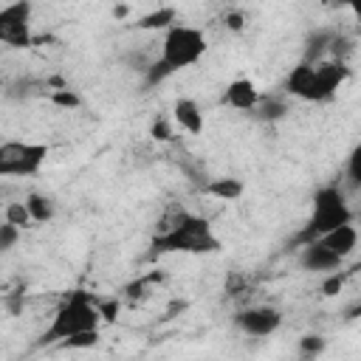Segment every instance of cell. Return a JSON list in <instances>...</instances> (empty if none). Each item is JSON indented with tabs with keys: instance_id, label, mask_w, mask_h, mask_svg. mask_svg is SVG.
I'll use <instances>...</instances> for the list:
<instances>
[{
	"instance_id": "cell-24",
	"label": "cell",
	"mask_w": 361,
	"mask_h": 361,
	"mask_svg": "<svg viewBox=\"0 0 361 361\" xmlns=\"http://www.w3.org/2000/svg\"><path fill=\"white\" fill-rule=\"evenodd\" d=\"M20 237H23V228L8 223V220H3V226H0V251H11Z\"/></svg>"
},
{
	"instance_id": "cell-26",
	"label": "cell",
	"mask_w": 361,
	"mask_h": 361,
	"mask_svg": "<svg viewBox=\"0 0 361 361\" xmlns=\"http://www.w3.org/2000/svg\"><path fill=\"white\" fill-rule=\"evenodd\" d=\"M99 310H102V316H104V322H116L118 319V302H104V299H99Z\"/></svg>"
},
{
	"instance_id": "cell-6",
	"label": "cell",
	"mask_w": 361,
	"mask_h": 361,
	"mask_svg": "<svg viewBox=\"0 0 361 361\" xmlns=\"http://www.w3.org/2000/svg\"><path fill=\"white\" fill-rule=\"evenodd\" d=\"M48 144L42 141H3L0 144V175L3 178H34L48 161Z\"/></svg>"
},
{
	"instance_id": "cell-5",
	"label": "cell",
	"mask_w": 361,
	"mask_h": 361,
	"mask_svg": "<svg viewBox=\"0 0 361 361\" xmlns=\"http://www.w3.org/2000/svg\"><path fill=\"white\" fill-rule=\"evenodd\" d=\"M353 217H355V214H353V209H350L344 192H341L336 183H327V186L316 189V195H313V209H310V217H307V223H305L299 240H302V243L316 240V237L327 234L330 228H336V226H341V223H353Z\"/></svg>"
},
{
	"instance_id": "cell-29",
	"label": "cell",
	"mask_w": 361,
	"mask_h": 361,
	"mask_svg": "<svg viewBox=\"0 0 361 361\" xmlns=\"http://www.w3.org/2000/svg\"><path fill=\"white\" fill-rule=\"evenodd\" d=\"M355 220H358V226H361V209H358V214H355Z\"/></svg>"
},
{
	"instance_id": "cell-28",
	"label": "cell",
	"mask_w": 361,
	"mask_h": 361,
	"mask_svg": "<svg viewBox=\"0 0 361 361\" xmlns=\"http://www.w3.org/2000/svg\"><path fill=\"white\" fill-rule=\"evenodd\" d=\"M330 6H338V8H347L353 11L355 17H361V0H327Z\"/></svg>"
},
{
	"instance_id": "cell-16",
	"label": "cell",
	"mask_w": 361,
	"mask_h": 361,
	"mask_svg": "<svg viewBox=\"0 0 361 361\" xmlns=\"http://www.w3.org/2000/svg\"><path fill=\"white\" fill-rule=\"evenodd\" d=\"M251 116L259 118V121H265V124H274V121H279V118L288 116V102L282 96H262Z\"/></svg>"
},
{
	"instance_id": "cell-27",
	"label": "cell",
	"mask_w": 361,
	"mask_h": 361,
	"mask_svg": "<svg viewBox=\"0 0 361 361\" xmlns=\"http://www.w3.org/2000/svg\"><path fill=\"white\" fill-rule=\"evenodd\" d=\"M243 25H245L243 11H228V14H226V28H228V31H243Z\"/></svg>"
},
{
	"instance_id": "cell-17",
	"label": "cell",
	"mask_w": 361,
	"mask_h": 361,
	"mask_svg": "<svg viewBox=\"0 0 361 361\" xmlns=\"http://www.w3.org/2000/svg\"><path fill=\"white\" fill-rule=\"evenodd\" d=\"M23 200H25V206H28L34 223H51V220H54L56 203H54L48 195H42V192H28Z\"/></svg>"
},
{
	"instance_id": "cell-3",
	"label": "cell",
	"mask_w": 361,
	"mask_h": 361,
	"mask_svg": "<svg viewBox=\"0 0 361 361\" xmlns=\"http://www.w3.org/2000/svg\"><path fill=\"white\" fill-rule=\"evenodd\" d=\"M102 310H99V299H93L87 290H71L62 296L59 307L51 316V324L45 327V333L39 336V347L48 344H62L76 333L85 330H102Z\"/></svg>"
},
{
	"instance_id": "cell-22",
	"label": "cell",
	"mask_w": 361,
	"mask_h": 361,
	"mask_svg": "<svg viewBox=\"0 0 361 361\" xmlns=\"http://www.w3.org/2000/svg\"><path fill=\"white\" fill-rule=\"evenodd\" d=\"M344 172H347L350 183L361 186V141H358V144L350 149V155H347V164H344Z\"/></svg>"
},
{
	"instance_id": "cell-10",
	"label": "cell",
	"mask_w": 361,
	"mask_h": 361,
	"mask_svg": "<svg viewBox=\"0 0 361 361\" xmlns=\"http://www.w3.org/2000/svg\"><path fill=\"white\" fill-rule=\"evenodd\" d=\"M262 93L257 90V85L248 79V76H240V79H231L226 87H223V96L220 102L231 110H240V113H254V107L259 104Z\"/></svg>"
},
{
	"instance_id": "cell-19",
	"label": "cell",
	"mask_w": 361,
	"mask_h": 361,
	"mask_svg": "<svg viewBox=\"0 0 361 361\" xmlns=\"http://www.w3.org/2000/svg\"><path fill=\"white\" fill-rule=\"evenodd\" d=\"M299 355H305V358H316V355H322L324 350H327V338L322 336V333H305L302 338H299Z\"/></svg>"
},
{
	"instance_id": "cell-4",
	"label": "cell",
	"mask_w": 361,
	"mask_h": 361,
	"mask_svg": "<svg viewBox=\"0 0 361 361\" xmlns=\"http://www.w3.org/2000/svg\"><path fill=\"white\" fill-rule=\"evenodd\" d=\"M209 51V42H206V34L197 28V25H186V23H175L172 28L164 31V39H161V62L178 73V71H186L192 65H197Z\"/></svg>"
},
{
	"instance_id": "cell-1",
	"label": "cell",
	"mask_w": 361,
	"mask_h": 361,
	"mask_svg": "<svg viewBox=\"0 0 361 361\" xmlns=\"http://www.w3.org/2000/svg\"><path fill=\"white\" fill-rule=\"evenodd\" d=\"M350 79V65L341 59H302L285 76V93L302 102H330L336 90Z\"/></svg>"
},
{
	"instance_id": "cell-14",
	"label": "cell",
	"mask_w": 361,
	"mask_h": 361,
	"mask_svg": "<svg viewBox=\"0 0 361 361\" xmlns=\"http://www.w3.org/2000/svg\"><path fill=\"white\" fill-rule=\"evenodd\" d=\"M203 192L209 195V197H217V200H223V203H231V200H240L243 197V192H245V186H243V180L240 178H212L206 186H203Z\"/></svg>"
},
{
	"instance_id": "cell-12",
	"label": "cell",
	"mask_w": 361,
	"mask_h": 361,
	"mask_svg": "<svg viewBox=\"0 0 361 361\" xmlns=\"http://www.w3.org/2000/svg\"><path fill=\"white\" fill-rule=\"evenodd\" d=\"M327 248H333L338 257H350L353 251H355V245H358V228L353 226V223H341V226H336V228H330L327 234H322L319 237Z\"/></svg>"
},
{
	"instance_id": "cell-11",
	"label": "cell",
	"mask_w": 361,
	"mask_h": 361,
	"mask_svg": "<svg viewBox=\"0 0 361 361\" xmlns=\"http://www.w3.org/2000/svg\"><path fill=\"white\" fill-rule=\"evenodd\" d=\"M172 121H175V127H180L189 135H200L203 133V124H206L203 110H200V104L192 96H178L175 99V104H172Z\"/></svg>"
},
{
	"instance_id": "cell-21",
	"label": "cell",
	"mask_w": 361,
	"mask_h": 361,
	"mask_svg": "<svg viewBox=\"0 0 361 361\" xmlns=\"http://www.w3.org/2000/svg\"><path fill=\"white\" fill-rule=\"evenodd\" d=\"M99 338H102L99 330H85V333H76V336H71L68 341H62V347H65V350H85V347L99 344Z\"/></svg>"
},
{
	"instance_id": "cell-18",
	"label": "cell",
	"mask_w": 361,
	"mask_h": 361,
	"mask_svg": "<svg viewBox=\"0 0 361 361\" xmlns=\"http://www.w3.org/2000/svg\"><path fill=\"white\" fill-rule=\"evenodd\" d=\"M3 220L14 223V226H20V228H28V226L34 223V220H31V212H28V206H25V200L6 203V206H3Z\"/></svg>"
},
{
	"instance_id": "cell-23",
	"label": "cell",
	"mask_w": 361,
	"mask_h": 361,
	"mask_svg": "<svg viewBox=\"0 0 361 361\" xmlns=\"http://www.w3.org/2000/svg\"><path fill=\"white\" fill-rule=\"evenodd\" d=\"M172 118H166V116H158V118H152V124H149V135L155 138V141H172L175 138V130H172Z\"/></svg>"
},
{
	"instance_id": "cell-2",
	"label": "cell",
	"mask_w": 361,
	"mask_h": 361,
	"mask_svg": "<svg viewBox=\"0 0 361 361\" xmlns=\"http://www.w3.org/2000/svg\"><path fill=\"white\" fill-rule=\"evenodd\" d=\"M223 248L212 223L200 214L180 212L152 237L155 254H217Z\"/></svg>"
},
{
	"instance_id": "cell-13",
	"label": "cell",
	"mask_w": 361,
	"mask_h": 361,
	"mask_svg": "<svg viewBox=\"0 0 361 361\" xmlns=\"http://www.w3.org/2000/svg\"><path fill=\"white\" fill-rule=\"evenodd\" d=\"M175 23H178V8L175 6H158L147 14H141L135 20V28H141V31H166Z\"/></svg>"
},
{
	"instance_id": "cell-20",
	"label": "cell",
	"mask_w": 361,
	"mask_h": 361,
	"mask_svg": "<svg viewBox=\"0 0 361 361\" xmlns=\"http://www.w3.org/2000/svg\"><path fill=\"white\" fill-rule=\"evenodd\" d=\"M51 102H54L56 107H68V110L82 107V96H79L76 90H71V87H56V90L51 93Z\"/></svg>"
},
{
	"instance_id": "cell-9",
	"label": "cell",
	"mask_w": 361,
	"mask_h": 361,
	"mask_svg": "<svg viewBox=\"0 0 361 361\" xmlns=\"http://www.w3.org/2000/svg\"><path fill=\"white\" fill-rule=\"evenodd\" d=\"M341 262H344V257H338L333 248H327L319 237L302 243L299 265H302L305 271H310V274H330V271H338Z\"/></svg>"
},
{
	"instance_id": "cell-8",
	"label": "cell",
	"mask_w": 361,
	"mask_h": 361,
	"mask_svg": "<svg viewBox=\"0 0 361 361\" xmlns=\"http://www.w3.org/2000/svg\"><path fill=\"white\" fill-rule=\"evenodd\" d=\"M234 324L245 336L265 338V336H274L282 327V313L271 305H251V307H245L234 316Z\"/></svg>"
},
{
	"instance_id": "cell-7",
	"label": "cell",
	"mask_w": 361,
	"mask_h": 361,
	"mask_svg": "<svg viewBox=\"0 0 361 361\" xmlns=\"http://www.w3.org/2000/svg\"><path fill=\"white\" fill-rule=\"evenodd\" d=\"M31 0H11L0 8V42L8 48H28L34 42L31 34Z\"/></svg>"
},
{
	"instance_id": "cell-15",
	"label": "cell",
	"mask_w": 361,
	"mask_h": 361,
	"mask_svg": "<svg viewBox=\"0 0 361 361\" xmlns=\"http://www.w3.org/2000/svg\"><path fill=\"white\" fill-rule=\"evenodd\" d=\"M333 37H336V31H333V28H319V31H313V34L305 39V59H307V62L327 59V56H330Z\"/></svg>"
},
{
	"instance_id": "cell-25",
	"label": "cell",
	"mask_w": 361,
	"mask_h": 361,
	"mask_svg": "<svg viewBox=\"0 0 361 361\" xmlns=\"http://www.w3.org/2000/svg\"><path fill=\"white\" fill-rule=\"evenodd\" d=\"M344 279H347L344 271H330V274H324V279H322V293H324V296H338L341 288H344Z\"/></svg>"
}]
</instances>
